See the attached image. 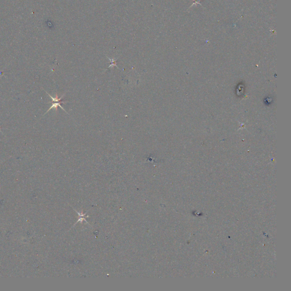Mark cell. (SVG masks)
Instances as JSON below:
<instances>
[{"label": "cell", "mask_w": 291, "mask_h": 291, "mask_svg": "<svg viewBox=\"0 0 291 291\" xmlns=\"http://www.w3.org/2000/svg\"><path fill=\"white\" fill-rule=\"evenodd\" d=\"M47 94H48V96L51 97V99H52V105L51 107H50V109L47 110V112L46 113L50 111V109H52V108H55L56 110H58V106H59V107H60V108H61V109H63V110H64V111L66 113H67V112L64 110V108L61 106V103H65L66 102V103H67V102H68V101H67V102H65V101H61V100L63 99V97L64 96V95H65V94H63V96H62L60 98H59L58 94H56V96H55V97H52V96H51L49 93H47Z\"/></svg>", "instance_id": "6da1fadb"}, {"label": "cell", "mask_w": 291, "mask_h": 291, "mask_svg": "<svg viewBox=\"0 0 291 291\" xmlns=\"http://www.w3.org/2000/svg\"><path fill=\"white\" fill-rule=\"evenodd\" d=\"M107 58L109 59V60H110V62H111V64H110V66L108 68H108H110V67H114V66H116V67H117L118 68V67H117L116 64L117 60V59L118 58L110 59L109 58V57H107Z\"/></svg>", "instance_id": "7a4b0ae2"}]
</instances>
